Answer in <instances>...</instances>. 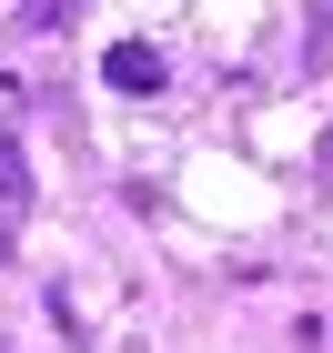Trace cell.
Here are the masks:
<instances>
[{
	"mask_svg": "<svg viewBox=\"0 0 333 353\" xmlns=\"http://www.w3.org/2000/svg\"><path fill=\"white\" fill-rule=\"evenodd\" d=\"M0 212H30V152L0 141Z\"/></svg>",
	"mask_w": 333,
	"mask_h": 353,
	"instance_id": "7a4b0ae2",
	"label": "cell"
},
{
	"mask_svg": "<svg viewBox=\"0 0 333 353\" xmlns=\"http://www.w3.org/2000/svg\"><path fill=\"white\" fill-rule=\"evenodd\" d=\"M323 182H333V132H323Z\"/></svg>",
	"mask_w": 333,
	"mask_h": 353,
	"instance_id": "277c9868",
	"label": "cell"
},
{
	"mask_svg": "<svg viewBox=\"0 0 333 353\" xmlns=\"http://www.w3.org/2000/svg\"><path fill=\"white\" fill-rule=\"evenodd\" d=\"M71 10H81V0H21V10H10V30H21V41H41V30H61Z\"/></svg>",
	"mask_w": 333,
	"mask_h": 353,
	"instance_id": "3957f363",
	"label": "cell"
},
{
	"mask_svg": "<svg viewBox=\"0 0 333 353\" xmlns=\"http://www.w3.org/2000/svg\"><path fill=\"white\" fill-rule=\"evenodd\" d=\"M101 81H111V91H132V101H152V91L172 81V61L152 51V41H111V51H101Z\"/></svg>",
	"mask_w": 333,
	"mask_h": 353,
	"instance_id": "6da1fadb",
	"label": "cell"
}]
</instances>
